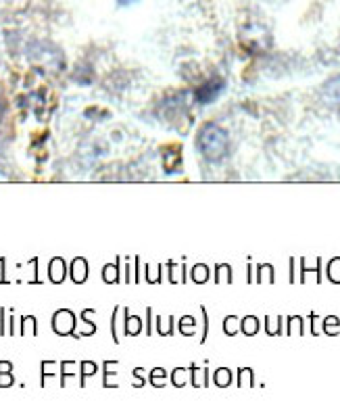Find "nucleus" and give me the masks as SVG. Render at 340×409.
<instances>
[{"mask_svg": "<svg viewBox=\"0 0 340 409\" xmlns=\"http://www.w3.org/2000/svg\"><path fill=\"white\" fill-rule=\"evenodd\" d=\"M196 148L209 163H222L230 153V134L218 124H205L196 134Z\"/></svg>", "mask_w": 340, "mask_h": 409, "instance_id": "f257e3e1", "label": "nucleus"}, {"mask_svg": "<svg viewBox=\"0 0 340 409\" xmlns=\"http://www.w3.org/2000/svg\"><path fill=\"white\" fill-rule=\"evenodd\" d=\"M224 90H226V79H222V77H211V79L205 81L202 86L196 88L194 98H196V103H200V105H209V103L218 101L220 94H222Z\"/></svg>", "mask_w": 340, "mask_h": 409, "instance_id": "f03ea898", "label": "nucleus"}, {"mask_svg": "<svg viewBox=\"0 0 340 409\" xmlns=\"http://www.w3.org/2000/svg\"><path fill=\"white\" fill-rule=\"evenodd\" d=\"M55 330L59 332V334H69L71 330H73V324H75V319H73V315L69 313V311H59L57 315H55Z\"/></svg>", "mask_w": 340, "mask_h": 409, "instance_id": "7ed1b4c3", "label": "nucleus"}, {"mask_svg": "<svg viewBox=\"0 0 340 409\" xmlns=\"http://www.w3.org/2000/svg\"><path fill=\"white\" fill-rule=\"evenodd\" d=\"M324 98L330 105H340V75L332 77L328 84L324 86Z\"/></svg>", "mask_w": 340, "mask_h": 409, "instance_id": "20e7f679", "label": "nucleus"}, {"mask_svg": "<svg viewBox=\"0 0 340 409\" xmlns=\"http://www.w3.org/2000/svg\"><path fill=\"white\" fill-rule=\"evenodd\" d=\"M71 276H73L75 282H83V280H86V276H88L86 261H83V259H75L73 265H71Z\"/></svg>", "mask_w": 340, "mask_h": 409, "instance_id": "39448f33", "label": "nucleus"}, {"mask_svg": "<svg viewBox=\"0 0 340 409\" xmlns=\"http://www.w3.org/2000/svg\"><path fill=\"white\" fill-rule=\"evenodd\" d=\"M63 276H65V265H63V261H61V259H53V263H51V280H53V282H61Z\"/></svg>", "mask_w": 340, "mask_h": 409, "instance_id": "423d86ee", "label": "nucleus"}, {"mask_svg": "<svg viewBox=\"0 0 340 409\" xmlns=\"http://www.w3.org/2000/svg\"><path fill=\"white\" fill-rule=\"evenodd\" d=\"M242 330L246 332V334H254L259 330V321H257V317H244V321H242Z\"/></svg>", "mask_w": 340, "mask_h": 409, "instance_id": "0eeeda50", "label": "nucleus"}, {"mask_svg": "<svg viewBox=\"0 0 340 409\" xmlns=\"http://www.w3.org/2000/svg\"><path fill=\"white\" fill-rule=\"evenodd\" d=\"M125 332H130V334H138V332H140V319H138V317H130V319H125Z\"/></svg>", "mask_w": 340, "mask_h": 409, "instance_id": "6e6552de", "label": "nucleus"}, {"mask_svg": "<svg viewBox=\"0 0 340 409\" xmlns=\"http://www.w3.org/2000/svg\"><path fill=\"white\" fill-rule=\"evenodd\" d=\"M207 276H209V269H207V265H196V267L192 269V278H194L196 282H205V280H207Z\"/></svg>", "mask_w": 340, "mask_h": 409, "instance_id": "1a4fd4ad", "label": "nucleus"}, {"mask_svg": "<svg viewBox=\"0 0 340 409\" xmlns=\"http://www.w3.org/2000/svg\"><path fill=\"white\" fill-rule=\"evenodd\" d=\"M230 378H232V376H230L228 370H220V372L215 374V382H218L220 386H228V384H230Z\"/></svg>", "mask_w": 340, "mask_h": 409, "instance_id": "9d476101", "label": "nucleus"}, {"mask_svg": "<svg viewBox=\"0 0 340 409\" xmlns=\"http://www.w3.org/2000/svg\"><path fill=\"white\" fill-rule=\"evenodd\" d=\"M105 280L107 282H117V267L115 265L105 267Z\"/></svg>", "mask_w": 340, "mask_h": 409, "instance_id": "9b49d317", "label": "nucleus"}, {"mask_svg": "<svg viewBox=\"0 0 340 409\" xmlns=\"http://www.w3.org/2000/svg\"><path fill=\"white\" fill-rule=\"evenodd\" d=\"M236 326H238V319H236V317H228V319H226V332H228V334H234V332H236Z\"/></svg>", "mask_w": 340, "mask_h": 409, "instance_id": "f8f14e48", "label": "nucleus"}, {"mask_svg": "<svg viewBox=\"0 0 340 409\" xmlns=\"http://www.w3.org/2000/svg\"><path fill=\"white\" fill-rule=\"evenodd\" d=\"M184 370H176V374H174V382L178 384V386H182L184 384Z\"/></svg>", "mask_w": 340, "mask_h": 409, "instance_id": "ddd939ff", "label": "nucleus"}, {"mask_svg": "<svg viewBox=\"0 0 340 409\" xmlns=\"http://www.w3.org/2000/svg\"><path fill=\"white\" fill-rule=\"evenodd\" d=\"M13 382V378H9V376H0V386H9Z\"/></svg>", "mask_w": 340, "mask_h": 409, "instance_id": "4468645a", "label": "nucleus"}]
</instances>
